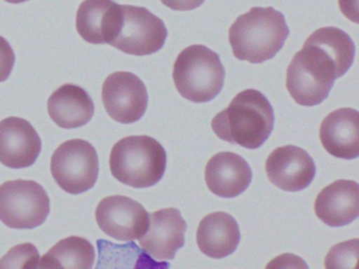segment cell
Instances as JSON below:
<instances>
[{
    "instance_id": "obj_10",
    "label": "cell",
    "mask_w": 359,
    "mask_h": 269,
    "mask_svg": "<svg viewBox=\"0 0 359 269\" xmlns=\"http://www.w3.org/2000/svg\"><path fill=\"white\" fill-rule=\"evenodd\" d=\"M95 216L98 226L106 235L118 241H134L146 233L150 214L140 202L116 195L100 202Z\"/></svg>"
},
{
    "instance_id": "obj_5",
    "label": "cell",
    "mask_w": 359,
    "mask_h": 269,
    "mask_svg": "<svg viewBox=\"0 0 359 269\" xmlns=\"http://www.w3.org/2000/svg\"><path fill=\"white\" fill-rule=\"evenodd\" d=\"M224 77L226 71L219 55L203 44L184 48L174 63L176 90L191 102L213 100L224 88Z\"/></svg>"
},
{
    "instance_id": "obj_2",
    "label": "cell",
    "mask_w": 359,
    "mask_h": 269,
    "mask_svg": "<svg viewBox=\"0 0 359 269\" xmlns=\"http://www.w3.org/2000/svg\"><path fill=\"white\" fill-rule=\"evenodd\" d=\"M274 111L270 101L257 90L237 94L224 111L212 120V130L226 142L248 149H259L272 134Z\"/></svg>"
},
{
    "instance_id": "obj_16",
    "label": "cell",
    "mask_w": 359,
    "mask_h": 269,
    "mask_svg": "<svg viewBox=\"0 0 359 269\" xmlns=\"http://www.w3.org/2000/svg\"><path fill=\"white\" fill-rule=\"evenodd\" d=\"M315 214L325 224L341 227L359 216V186L356 181L337 180L317 195Z\"/></svg>"
},
{
    "instance_id": "obj_21",
    "label": "cell",
    "mask_w": 359,
    "mask_h": 269,
    "mask_svg": "<svg viewBox=\"0 0 359 269\" xmlns=\"http://www.w3.org/2000/svg\"><path fill=\"white\" fill-rule=\"evenodd\" d=\"M98 264L100 267L114 268H169V263L155 262L146 250L140 249L134 242L116 245L106 240H98Z\"/></svg>"
},
{
    "instance_id": "obj_15",
    "label": "cell",
    "mask_w": 359,
    "mask_h": 269,
    "mask_svg": "<svg viewBox=\"0 0 359 269\" xmlns=\"http://www.w3.org/2000/svg\"><path fill=\"white\" fill-rule=\"evenodd\" d=\"M321 144L330 155L353 160L359 156V113L351 107L336 109L321 122Z\"/></svg>"
},
{
    "instance_id": "obj_6",
    "label": "cell",
    "mask_w": 359,
    "mask_h": 269,
    "mask_svg": "<svg viewBox=\"0 0 359 269\" xmlns=\"http://www.w3.org/2000/svg\"><path fill=\"white\" fill-rule=\"evenodd\" d=\"M49 214V195L35 181L12 180L0 185V221L10 228H35Z\"/></svg>"
},
{
    "instance_id": "obj_22",
    "label": "cell",
    "mask_w": 359,
    "mask_h": 269,
    "mask_svg": "<svg viewBox=\"0 0 359 269\" xmlns=\"http://www.w3.org/2000/svg\"><path fill=\"white\" fill-rule=\"evenodd\" d=\"M39 263V250L31 243L14 246L0 258L1 268H37Z\"/></svg>"
},
{
    "instance_id": "obj_25",
    "label": "cell",
    "mask_w": 359,
    "mask_h": 269,
    "mask_svg": "<svg viewBox=\"0 0 359 269\" xmlns=\"http://www.w3.org/2000/svg\"><path fill=\"white\" fill-rule=\"evenodd\" d=\"M161 4L174 11H192L203 6L205 0H161Z\"/></svg>"
},
{
    "instance_id": "obj_20",
    "label": "cell",
    "mask_w": 359,
    "mask_h": 269,
    "mask_svg": "<svg viewBox=\"0 0 359 269\" xmlns=\"http://www.w3.org/2000/svg\"><path fill=\"white\" fill-rule=\"evenodd\" d=\"M95 261V249L85 237H66L48 250L39 260V268L91 269Z\"/></svg>"
},
{
    "instance_id": "obj_9",
    "label": "cell",
    "mask_w": 359,
    "mask_h": 269,
    "mask_svg": "<svg viewBox=\"0 0 359 269\" xmlns=\"http://www.w3.org/2000/svg\"><path fill=\"white\" fill-rule=\"evenodd\" d=\"M102 102L108 115L123 124L144 117L148 107V90L142 80L131 71H115L102 84Z\"/></svg>"
},
{
    "instance_id": "obj_12",
    "label": "cell",
    "mask_w": 359,
    "mask_h": 269,
    "mask_svg": "<svg viewBox=\"0 0 359 269\" xmlns=\"http://www.w3.org/2000/svg\"><path fill=\"white\" fill-rule=\"evenodd\" d=\"M187 228L188 224L177 208H165L150 214L148 228L138 240L153 258L173 260L176 252L184 245Z\"/></svg>"
},
{
    "instance_id": "obj_4",
    "label": "cell",
    "mask_w": 359,
    "mask_h": 269,
    "mask_svg": "<svg viewBox=\"0 0 359 269\" xmlns=\"http://www.w3.org/2000/svg\"><path fill=\"white\" fill-rule=\"evenodd\" d=\"M165 167L167 153L152 137H126L115 143L111 151L113 177L134 188L154 186L163 178Z\"/></svg>"
},
{
    "instance_id": "obj_14",
    "label": "cell",
    "mask_w": 359,
    "mask_h": 269,
    "mask_svg": "<svg viewBox=\"0 0 359 269\" xmlns=\"http://www.w3.org/2000/svg\"><path fill=\"white\" fill-rule=\"evenodd\" d=\"M251 167L241 156L231 151L216 153L205 166L208 188L218 197L231 198L247 191L252 182Z\"/></svg>"
},
{
    "instance_id": "obj_23",
    "label": "cell",
    "mask_w": 359,
    "mask_h": 269,
    "mask_svg": "<svg viewBox=\"0 0 359 269\" xmlns=\"http://www.w3.org/2000/svg\"><path fill=\"white\" fill-rule=\"evenodd\" d=\"M358 258V239L333 246L325 256L327 268H350L356 266Z\"/></svg>"
},
{
    "instance_id": "obj_7",
    "label": "cell",
    "mask_w": 359,
    "mask_h": 269,
    "mask_svg": "<svg viewBox=\"0 0 359 269\" xmlns=\"http://www.w3.org/2000/svg\"><path fill=\"white\" fill-rule=\"evenodd\" d=\"M51 172L60 188L72 195L93 188L100 174V160L93 145L83 139L60 144L51 159Z\"/></svg>"
},
{
    "instance_id": "obj_19",
    "label": "cell",
    "mask_w": 359,
    "mask_h": 269,
    "mask_svg": "<svg viewBox=\"0 0 359 269\" xmlns=\"http://www.w3.org/2000/svg\"><path fill=\"white\" fill-rule=\"evenodd\" d=\"M95 111L93 100L81 86L65 84L48 100V113L58 126L67 130L81 127L91 121Z\"/></svg>"
},
{
    "instance_id": "obj_11",
    "label": "cell",
    "mask_w": 359,
    "mask_h": 269,
    "mask_svg": "<svg viewBox=\"0 0 359 269\" xmlns=\"http://www.w3.org/2000/svg\"><path fill=\"white\" fill-rule=\"evenodd\" d=\"M266 172L271 183L285 191H300L313 182L316 174L313 158L295 145L277 147L269 156Z\"/></svg>"
},
{
    "instance_id": "obj_13",
    "label": "cell",
    "mask_w": 359,
    "mask_h": 269,
    "mask_svg": "<svg viewBox=\"0 0 359 269\" xmlns=\"http://www.w3.org/2000/svg\"><path fill=\"white\" fill-rule=\"evenodd\" d=\"M41 139L32 124L22 118L0 121V162L7 167L32 166L41 155Z\"/></svg>"
},
{
    "instance_id": "obj_26",
    "label": "cell",
    "mask_w": 359,
    "mask_h": 269,
    "mask_svg": "<svg viewBox=\"0 0 359 269\" xmlns=\"http://www.w3.org/2000/svg\"><path fill=\"white\" fill-rule=\"evenodd\" d=\"M7 2H10V4H22V2L28 1V0H6Z\"/></svg>"
},
{
    "instance_id": "obj_1",
    "label": "cell",
    "mask_w": 359,
    "mask_h": 269,
    "mask_svg": "<svg viewBox=\"0 0 359 269\" xmlns=\"http://www.w3.org/2000/svg\"><path fill=\"white\" fill-rule=\"evenodd\" d=\"M355 44L350 36L327 27L316 29L290 62L287 92L302 106H315L325 100L337 78L352 67Z\"/></svg>"
},
{
    "instance_id": "obj_3",
    "label": "cell",
    "mask_w": 359,
    "mask_h": 269,
    "mask_svg": "<svg viewBox=\"0 0 359 269\" xmlns=\"http://www.w3.org/2000/svg\"><path fill=\"white\" fill-rule=\"evenodd\" d=\"M289 34L283 13L272 6H255L237 17L231 25L229 42L239 60L262 63L274 58Z\"/></svg>"
},
{
    "instance_id": "obj_17",
    "label": "cell",
    "mask_w": 359,
    "mask_h": 269,
    "mask_svg": "<svg viewBox=\"0 0 359 269\" xmlns=\"http://www.w3.org/2000/svg\"><path fill=\"white\" fill-rule=\"evenodd\" d=\"M121 4L113 0H85L76 14V29L92 44H110L121 23Z\"/></svg>"
},
{
    "instance_id": "obj_18",
    "label": "cell",
    "mask_w": 359,
    "mask_h": 269,
    "mask_svg": "<svg viewBox=\"0 0 359 269\" xmlns=\"http://www.w3.org/2000/svg\"><path fill=\"white\" fill-rule=\"evenodd\" d=\"M196 241L205 256L212 258H226L237 249L241 242L238 223L226 212H212L199 223Z\"/></svg>"
},
{
    "instance_id": "obj_8",
    "label": "cell",
    "mask_w": 359,
    "mask_h": 269,
    "mask_svg": "<svg viewBox=\"0 0 359 269\" xmlns=\"http://www.w3.org/2000/svg\"><path fill=\"white\" fill-rule=\"evenodd\" d=\"M121 18L110 46L134 56H148L165 46L168 29L165 23L148 8L121 4Z\"/></svg>"
},
{
    "instance_id": "obj_24",
    "label": "cell",
    "mask_w": 359,
    "mask_h": 269,
    "mask_svg": "<svg viewBox=\"0 0 359 269\" xmlns=\"http://www.w3.org/2000/svg\"><path fill=\"white\" fill-rule=\"evenodd\" d=\"M15 53L7 39L0 36V82L6 81L11 75L15 64Z\"/></svg>"
}]
</instances>
